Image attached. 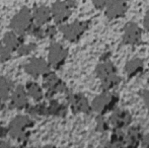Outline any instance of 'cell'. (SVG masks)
<instances>
[{
  "instance_id": "obj_2",
  "label": "cell",
  "mask_w": 149,
  "mask_h": 148,
  "mask_svg": "<svg viewBox=\"0 0 149 148\" xmlns=\"http://www.w3.org/2000/svg\"><path fill=\"white\" fill-rule=\"evenodd\" d=\"M119 95L111 91H104L102 94L97 95L92 101L91 108L100 116L108 114L115 110L119 103Z\"/></svg>"
},
{
  "instance_id": "obj_18",
  "label": "cell",
  "mask_w": 149,
  "mask_h": 148,
  "mask_svg": "<svg viewBox=\"0 0 149 148\" xmlns=\"http://www.w3.org/2000/svg\"><path fill=\"white\" fill-rule=\"evenodd\" d=\"M4 43L6 45V48L8 50H15L19 46V40L14 34L10 33V34H6L5 38H4Z\"/></svg>"
},
{
  "instance_id": "obj_9",
  "label": "cell",
  "mask_w": 149,
  "mask_h": 148,
  "mask_svg": "<svg viewBox=\"0 0 149 148\" xmlns=\"http://www.w3.org/2000/svg\"><path fill=\"white\" fill-rule=\"evenodd\" d=\"M132 121V117L129 114V112L120 110L112 115L110 118V124L114 127L115 129H120L122 130L123 128H126L129 126Z\"/></svg>"
},
{
  "instance_id": "obj_24",
  "label": "cell",
  "mask_w": 149,
  "mask_h": 148,
  "mask_svg": "<svg viewBox=\"0 0 149 148\" xmlns=\"http://www.w3.org/2000/svg\"><path fill=\"white\" fill-rule=\"evenodd\" d=\"M143 24H144V28H145L147 31H149V11L145 14V17H144V20H143Z\"/></svg>"
},
{
  "instance_id": "obj_26",
  "label": "cell",
  "mask_w": 149,
  "mask_h": 148,
  "mask_svg": "<svg viewBox=\"0 0 149 148\" xmlns=\"http://www.w3.org/2000/svg\"><path fill=\"white\" fill-rule=\"evenodd\" d=\"M6 134H7V130H5V129H3V128H0V137L5 136Z\"/></svg>"
},
{
  "instance_id": "obj_1",
  "label": "cell",
  "mask_w": 149,
  "mask_h": 148,
  "mask_svg": "<svg viewBox=\"0 0 149 148\" xmlns=\"http://www.w3.org/2000/svg\"><path fill=\"white\" fill-rule=\"evenodd\" d=\"M95 73L100 79L102 87L104 91H111L121 82V78L117 74V68L111 61H104L98 64Z\"/></svg>"
},
{
  "instance_id": "obj_4",
  "label": "cell",
  "mask_w": 149,
  "mask_h": 148,
  "mask_svg": "<svg viewBox=\"0 0 149 148\" xmlns=\"http://www.w3.org/2000/svg\"><path fill=\"white\" fill-rule=\"evenodd\" d=\"M142 41V28L135 22H128L125 24L123 33V42L125 45L137 46Z\"/></svg>"
},
{
  "instance_id": "obj_23",
  "label": "cell",
  "mask_w": 149,
  "mask_h": 148,
  "mask_svg": "<svg viewBox=\"0 0 149 148\" xmlns=\"http://www.w3.org/2000/svg\"><path fill=\"white\" fill-rule=\"evenodd\" d=\"M143 99H144V103H145V106L147 107L148 112H149V90L145 91L143 94Z\"/></svg>"
},
{
  "instance_id": "obj_7",
  "label": "cell",
  "mask_w": 149,
  "mask_h": 148,
  "mask_svg": "<svg viewBox=\"0 0 149 148\" xmlns=\"http://www.w3.org/2000/svg\"><path fill=\"white\" fill-rule=\"evenodd\" d=\"M74 7L73 1H63V2H57L52 7V14L53 17L55 18L56 22L61 24L68 19V17L72 13V9Z\"/></svg>"
},
{
  "instance_id": "obj_6",
  "label": "cell",
  "mask_w": 149,
  "mask_h": 148,
  "mask_svg": "<svg viewBox=\"0 0 149 148\" xmlns=\"http://www.w3.org/2000/svg\"><path fill=\"white\" fill-rule=\"evenodd\" d=\"M33 19V17L31 15L29 9L24 8L13 18V20L11 22V26L16 33L22 35L24 33L29 32L33 28L31 26Z\"/></svg>"
},
{
  "instance_id": "obj_19",
  "label": "cell",
  "mask_w": 149,
  "mask_h": 148,
  "mask_svg": "<svg viewBox=\"0 0 149 148\" xmlns=\"http://www.w3.org/2000/svg\"><path fill=\"white\" fill-rule=\"evenodd\" d=\"M125 136L126 135L120 129H116L115 133H113L111 140L113 146H124L125 145Z\"/></svg>"
},
{
  "instance_id": "obj_3",
  "label": "cell",
  "mask_w": 149,
  "mask_h": 148,
  "mask_svg": "<svg viewBox=\"0 0 149 148\" xmlns=\"http://www.w3.org/2000/svg\"><path fill=\"white\" fill-rule=\"evenodd\" d=\"M88 26V22H75L71 24H68V26H62L61 32L63 33L65 39L68 40L69 42L75 43L86 32Z\"/></svg>"
},
{
  "instance_id": "obj_22",
  "label": "cell",
  "mask_w": 149,
  "mask_h": 148,
  "mask_svg": "<svg viewBox=\"0 0 149 148\" xmlns=\"http://www.w3.org/2000/svg\"><path fill=\"white\" fill-rule=\"evenodd\" d=\"M94 7L98 10H102L106 8V5L108 3V0H92Z\"/></svg>"
},
{
  "instance_id": "obj_27",
  "label": "cell",
  "mask_w": 149,
  "mask_h": 148,
  "mask_svg": "<svg viewBox=\"0 0 149 148\" xmlns=\"http://www.w3.org/2000/svg\"><path fill=\"white\" fill-rule=\"evenodd\" d=\"M2 109V105H1V103H0V110Z\"/></svg>"
},
{
  "instance_id": "obj_16",
  "label": "cell",
  "mask_w": 149,
  "mask_h": 148,
  "mask_svg": "<svg viewBox=\"0 0 149 148\" xmlns=\"http://www.w3.org/2000/svg\"><path fill=\"white\" fill-rule=\"evenodd\" d=\"M12 104L17 109H24V108H26L28 106V99H26V91H24L22 86H18L15 89L13 95H12Z\"/></svg>"
},
{
  "instance_id": "obj_14",
  "label": "cell",
  "mask_w": 149,
  "mask_h": 148,
  "mask_svg": "<svg viewBox=\"0 0 149 148\" xmlns=\"http://www.w3.org/2000/svg\"><path fill=\"white\" fill-rule=\"evenodd\" d=\"M142 132L137 128V127H133L129 130L128 134L125 136V145L127 146H138L142 141Z\"/></svg>"
},
{
  "instance_id": "obj_11",
  "label": "cell",
  "mask_w": 149,
  "mask_h": 148,
  "mask_svg": "<svg viewBox=\"0 0 149 148\" xmlns=\"http://www.w3.org/2000/svg\"><path fill=\"white\" fill-rule=\"evenodd\" d=\"M26 71L28 73L31 74L33 76H38L40 74H44L49 72V65L46 63L44 60L41 59H33L29 62L24 67Z\"/></svg>"
},
{
  "instance_id": "obj_8",
  "label": "cell",
  "mask_w": 149,
  "mask_h": 148,
  "mask_svg": "<svg viewBox=\"0 0 149 148\" xmlns=\"http://www.w3.org/2000/svg\"><path fill=\"white\" fill-rule=\"evenodd\" d=\"M68 52L66 49H64L59 44H53L49 52L50 65H52L54 68H60L64 64Z\"/></svg>"
},
{
  "instance_id": "obj_15",
  "label": "cell",
  "mask_w": 149,
  "mask_h": 148,
  "mask_svg": "<svg viewBox=\"0 0 149 148\" xmlns=\"http://www.w3.org/2000/svg\"><path fill=\"white\" fill-rule=\"evenodd\" d=\"M144 69V63L140 59H133L126 64L125 71L129 77H135Z\"/></svg>"
},
{
  "instance_id": "obj_12",
  "label": "cell",
  "mask_w": 149,
  "mask_h": 148,
  "mask_svg": "<svg viewBox=\"0 0 149 148\" xmlns=\"http://www.w3.org/2000/svg\"><path fill=\"white\" fill-rule=\"evenodd\" d=\"M71 108L75 113H88L90 107L87 99L82 94H72L69 97Z\"/></svg>"
},
{
  "instance_id": "obj_25",
  "label": "cell",
  "mask_w": 149,
  "mask_h": 148,
  "mask_svg": "<svg viewBox=\"0 0 149 148\" xmlns=\"http://www.w3.org/2000/svg\"><path fill=\"white\" fill-rule=\"evenodd\" d=\"M142 145L143 146H146V147H149V134L146 135L144 138H142V141H141Z\"/></svg>"
},
{
  "instance_id": "obj_5",
  "label": "cell",
  "mask_w": 149,
  "mask_h": 148,
  "mask_svg": "<svg viewBox=\"0 0 149 148\" xmlns=\"http://www.w3.org/2000/svg\"><path fill=\"white\" fill-rule=\"evenodd\" d=\"M106 15L109 19H119L127 14V0H110L106 5Z\"/></svg>"
},
{
  "instance_id": "obj_21",
  "label": "cell",
  "mask_w": 149,
  "mask_h": 148,
  "mask_svg": "<svg viewBox=\"0 0 149 148\" xmlns=\"http://www.w3.org/2000/svg\"><path fill=\"white\" fill-rule=\"evenodd\" d=\"M9 81L4 77H0V95L6 99L9 94V90L11 89V84Z\"/></svg>"
},
{
  "instance_id": "obj_10",
  "label": "cell",
  "mask_w": 149,
  "mask_h": 148,
  "mask_svg": "<svg viewBox=\"0 0 149 148\" xmlns=\"http://www.w3.org/2000/svg\"><path fill=\"white\" fill-rule=\"evenodd\" d=\"M33 122L29 118H24V117H18V118L14 119L11 122L9 126V132L13 137L17 138L20 137V135L24 133V129L28 128L29 126H31Z\"/></svg>"
},
{
  "instance_id": "obj_13",
  "label": "cell",
  "mask_w": 149,
  "mask_h": 148,
  "mask_svg": "<svg viewBox=\"0 0 149 148\" xmlns=\"http://www.w3.org/2000/svg\"><path fill=\"white\" fill-rule=\"evenodd\" d=\"M45 85L52 93L57 92V91H63L65 89L64 83L55 74L51 73V72H47L45 75Z\"/></svg>"
},
{
  "instance_id": "obj_17",
  "label": "cell",
  "mask_w": 149,
  "mask_h": 148,
  "mask_svg": "<svg viewBox=\"0 0 149 148\" xmlns=\"http://www.w3.org/2000/svg\"><path fill=\"white\" fill-rule=\"evenodd\" d=\"M33 17L39 24H43L51 19V10L45 6H41L36 9Z\"/></svg>"
},
{
  "instance_id": "obj_20",
  "label": "cell",
  "mask_w": 149,
  "mask_h": 148,
  "mask_svg": "<svg viewBox=\"0 0 149 148\" xmlns=\"http://www.w3.org/2000/svg\"><path fill=\"white\" fill-rule=\"evenodd\" d=\"M26 88H28L30 94L36 99V101H40V99H42L43 93H42L41 87L38 84H36V83H33V82H30V84H28V86H26Z\"/></svg>"
}]
</instances>
